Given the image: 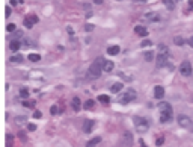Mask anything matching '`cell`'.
Wrapping results in <instances>:
<instances>
[{
  "instance_id": "32",
  "label": "cell",
  "mask_w": 193,
  "mask_h": 147,
  "mask_svg": "<svg viewBox=\"0 0 193 147\" xmlns=\"http://www.w3.org/2000/svg\"><path fill=\"white\" fill-rule=\"evenodd\" d=\"M20 94H21V96H23V97H27V96H29L27 90H24V88H23V90H20Z\"/></svg>"
},
{
  "instance_id": "22",
  "label": "cell",
  "mask_w": 193,
  "mask_h": 147,
  "mask_svg": "<svg viewBox=\"0 0 193 147\" xmlns=\"http://www.w3.org/2000/svg\"><path fill=\"white\" fill-rule=\"evenodd\" d=\"M158 53H162V55H169V49H168V46L160 44V46H158Z\"/></svg>"
},
{
  "instance_id": "39",
  "label": "cell",
  "mask_w": 193,
  "mask_h": 147,
  "mask_svg": "<svg viewBox=\"0 0 193 147\" xmlns=\"http://www.w3.org/2000/svg\"><path fill=\"white\" fill-rule=\"evenodd\" d=\"M163 141H164L163 138H158V140H157V146H160V144H163Z\"/></svg>"
},
{
  "instance_id": "43",
  "label": "cell",
  "mask_w": 193,
  "mask_h": 147,
  "mask_svg": "<svg viewBox=\"0 0 193 147\" xmlns=\"http://www.w3.org/2000/svg\"><path fill=\"white\" fill-rule=\"evenodd\" d=\"M140 146H142V147H146V144H145V143H143L142 140H140Z\"/></svg>"
},
{
  "instance_id": "26",
  "label": "cell",
  "mask_w": 193,
  "mask_h": 147,
  "mask_svg": "<svg viewBox=\"0 0 193 147\" xmlns=\"http://www.w3.org/2000/svg\"><path fill=\"white\" fill-rule=\"evenodd\" d=\"M29 61H32V62H38V61H41V56H39L38 53H30V55H29Z\"/></svg>"
},
{
  "instance_id": "28",
  "label": "cell",
  "mask_w": 193,
  "mask_h": 147,
  "mask_svg": "<svg viewBox=\"0 0 193 147\" xmlns=\"http://www.w3.org/2000/svg\"><path fill=\"white\" fill-rule=\"evenodd\" d=\"M94 105H95V102H94V100H86L83 106H85V109H89V108H92Z\"/></svg>"
},
{
  "instance_id": "34",
  "label": "cell",
  "mask_w": 193,
  "mask_h": 147,
  "mask_svg": "<svg viewBox=\"0 0 193 147\" xmlns=\"http://www.w3.org/2000/svg\"><path fill=\"white\" fill-rule=\"evenodd\" d=\"M5 15H6V18L11 15V8H9V6H6V8H5Z\"/></svg>"
},
{
  "instance_id": "17",
  "label": "cell",
  "mask_w": 193,
  "mask_h": 147,
  "mask_svg": "<svg viewBox=\"0 0 193 147\" xmlns=\"http://www.w3.org/2000/svg\"><path fill=\"white\" fill-rule=\"evenodd\" d=\"M122 88H124V85H122V82H115L113 85H112V88H110V90H112V93H119V91L122 90Z\"/></svg>"
},
{
  "instance_id": "5",
  "label": "cell",
  "mask_w": 193,
  "mask_h": 147,
  "mask_svg": "<svg viewBox=\"0 0 193 147\" xmlns=\"http://www.w3.org/2000/svg\"><path fill=\"white\" fill-rule=\"evenodd\" d=\"M23 23H24V26H26L27 29H32L36 23H38V17H36V14H27V15L24 17Z\"/></svg>"
},
{
  "instance_id": "44",
  "label": "cell",
  "mask_w": 193,
  "mask_h": 147,
  "mask_svg": "<svg viewBox=\"0 0 193 147\" xmlns=\"http://www.w3.org/2000/svg\"><path fill=\"white\" fill-rule=\"evenodd\" d=\"M118 2H121V0H118Z\"/></svg>"
},
{
  "instance_id": "21",
  "label": "cell",
  "mask_w": 193,
  "mask_h": 147,
  "mask_svg": "<svg viewBox=\"0 0 193 147\" xmlns=\"http://www.w3.org/2000/svg\"><path fill=\"white\" fill-rule=\"evenodd\" d=\"M98 102H101L103 105H107V103L110 102V97L106 96V94H101V96H98Z\"/></svg>"
},
{
  "instance_id": "20",
  "label": "cell",
  "mask_w": 193,
  "mask_h": 147,
  "mask_svg": "<svg viewBox=\"0 0 193 147\" xmlns=\"http://www.w3.org/2000/svg\"><path fill=\"white\" fill-rule=\"evenodd\" d=\"M20 46H21V43H20V41H17V40H14L12 43L9 44V47H11V50H12V52H17L20 49Z\"/></svg>"
},
{
  "instance_id": "31",
  "label": "cell",
  "mask_w": 193,
  "mask_h": 147,
  "mask_svg": "<svg viewBox=\"0 0 193 147\" xmlns=\"http://www.w3.org/2000/svg\"><path fill=\"white\" fill-rule=\"evenodd\" d=\"M50 112L53 114V115H56L59 111H57V106H56V105H53V106H51V109H50Z\"/></svg>"
},
{
  "instance_id": "19",
  "label": "cell",
  "mask_w": 193,
  "mask_h": 147,
  "mask_svg": "<svg viewBox=\"0 0 193 147\" xmlns=\"http://www.w3.org/2000/svg\"><path fill=\"white\" fill-rule=\"evenodd\" d=\"M143 58H145V61H146V62H151V61L154 59V52H152V50H148V52H145Z\"/></svg>"
},
{
  "instance_id": "23",
  "label": "cell",
  "mask_w": 193,
  "mask_h": 147,
  "mask_svg": "<svg viewBox=\"0 0 193 147\" xmlns=\"http://www.w3.org/2000/svg\"><path fill=\"white\" fill-rule=\"evenodd\" d=\"M24 61V58L21 56V55H14V56H11V62H17V64H20V62H23Z\"/></svg>"
},
{
  "instance_id": "33",
  "label": "cell",
  "mask_w": 193,
  "mask_h": 147,
  "mask_svg": "<svg viewBox=\"0 0 193 147\" xmlns=\"http://www.w3.org/2000/svg\"><path fill=\"white\" fill-rule=\"evenodd\" d=\"M146 46H151V41H149V40H143L142 41V47H146Z\"/></svg>"
},
{
  "instance_id": "41",
  "label": "cell",
  "mask_w": 193,
  "mask_h": 147,
  "mask_svg": "<svg viewBox=\"0 0 193 147\" xmlns=\"http://www.w3.org/2000/svg\"><path fill=\"white\" fill-rule=\"evenodd\" d=\"M189 8L193 9V0H190V2H189Z\"/></svg>"
},
{
  "instance_id": "6",
  "label": "cell",
  "mask_w": 193,
  "mask_h": 147,
  "mask_svg": "<svg viewBox=\"0 0 193 147\" xmlns=\"http://www.w3.org/2000/svg\"><path fill=\"white\" fill-rule=\"evenodd\" d=\"M158 109H160V112H162V114L174 115V112H172V106H170L169 103H166V102H160V103H158Z\"/></svg>"
},
{
  "instance_id": "1",
  "label": "cell",
  "mask_w": 193,
  "mask_h": 147,
  "mask_svg": "<svg viewBox=\"0 0 193 147\" xmlns=\"http://www.w3.org/2000/svg\"><path fill=\"white\" fill-rule=\"evenodd\" d=\"M103 62H104V58H96V59L91 64L89 70H88V76L91 79H98L103 73Z\"/></svg>"
},
{
  "instance_id": "35",
  "label": "cell",
  "mask_w": 193,
  "mask_h": 147,
  "mask_svg": "<svg viewBox=\"0 0 193 147\" xmlns=\"http://www.w3.org/2000/svg\"><path fill=\"white\" fill-rule=\"evenodd\" d=\"M41 115H42V114H41L39 111H35V112H33V117H35V118H41Z\"/></svg>"
},
{
  "instance_id": "18",
  "label": "cell",
  "mask_w": 193,
  "mask_h": 147,
  "mask_svg": "<svg viewBox=\"0 0 193 147\" xmlns=\"http://www.w3.org/2000/svg\"><path fill=\"white\" fill-rule=\"evenodd\" d=\"M119 50H121L119 46H110L109 49H107V53H109V55H118V53H119Z\"/></svg>"
},
{
  "instance_id": "25",
  "label": "cell",
  "mask_w": 193,
  "mask_h": 147,
  "mask_svg": "<svg viewBox=\"0 0 193 147\" xmlns=\"http://www.w3.org/2000/svg\"><path fill=\"white\" fill-rule=\"evenodd\" d=\"M164 5L168 9H174L175 5H176V0H164Z\"/></svg>"
},
{
  "instance_id": "10",
  "label": "cell",
  "mask_w": 193,
  "mask_h": 147,
  "mask_svg": "<svg viewBox=\"0 0 193 147\" xmlns=\"http://www.w3.org/2000/svg\"><path fill=\"white\" fill-rule=\"evenodd\" d=\"M154 97H155V99H163V97H164V88L160 87V85L155 87V88H154Z\"/></svg>"
},
{
  "instance_id": "2",
  "label": "cell",
  "mask_w": 193,
  "mask_h": 147,
  "mask_svg": "<svg viewBox=\"0 0 193 147\" xmlns=\"http://www.w3.org/2000/svg\"><path fill=\"white\" fill-rule=\"evenodd\" d=\"M133 121H134L136 130H137L139 134H143V132H146V130L149 129V123H148V120H146V118H143V117H134V118H133Z\"/></svg>"
},
{
  "instance_id": "16",
  "label": "cell",
  "mask_w": 193,
  "mask_h": 147,
  "mask_svg": "<svg viewBox=\"0 0 193 147\" xmlns=\"http://www.w3.org/2000/svg\"><path fill=\"white\" fill-rule=\"evenodd\" d=\"M101 141V136H95V138L92 140H89L88 143H86V147H96V144H98Z\"/></svg>"
},
{
  "instance_id": "36",
  "label": "cell",
  "mask_w": 193,
  "mask_h": 147,
  "mask_svg": "<svg viewBox=\"0 0 193 147\" xmlns=\"http://www.w3.org/2000/svg\"><path fill=\"white\" fill-rule=\"evenodd\" d=\"M27 129H29V130H35V129H36V126L30 123V124H27Z\"/></svg>"
},
{
  "instance_id": "30",
  "label": "cell",
  "mask_w": 193,
  "mask_h": 147,
  "mask_svg": "<svg viewBox=\"0 0 193 147\" xmlns=\"http://www.w3.org/2000/svg\"><path fill=\"white\" fill-rule=\"evenodd\" d=\"M6 30H8V32H14V30H15V24L14 23H9L6 26Z\"/></svg>"
},
{
  "instance_id": "9",
  "label": "cell",
  "mask_w": 193,
  "mask_h": 147,
  "mask_svg": "<svg viewBox=\"0 0 193 147\" xmlns=\"http://www.w3.org/2000/svg\"><path fill=\"white\" fill-rule=\"evenodd\" d=\"M94 126H95V121H94V120H86V121H85V124H83L85 134H91V132H92Z\"/></svg>"
},
{
  "instance_id": "12",
  "label": "cell",
  "mask_w": 193,
  "mask_h": 147,
  "mask_svg": "<svg viewBox=\"0 0 193 147\" xmlns=\"http://www.w3.org/2000/svg\"><path fill=\"white\" fill-rule=\"evenodd\" d=\"M71 106L74 111H80V108H82V102H80V99L79 97H73V100H71Z\"/></svg>"
},
{
  "instance_id": "14",
  "label": "cell",
  "mask_w": 193,
  "mask_h": 147,
  "mask_svg": "<svg viewBox=\"0 0 193 147\" xmlns=\"http://www.w3.org/2000/svg\"><path fill=\"white\" fill-rule=\"evenodd\" d=\"M131 144H133V136H131L130 132H125L124 134V146L125 147H131Z\"/></svg>"
},
{
  "instance_id": "29",
  "label": "cell",
  "mask_w": 193,
  "mask_h": 147,
  "mask_svg": "<svg viewBox=\"0 0 193 147\" xmlns=\"http://www.w3.org/2000/svg\"><path fill=\"white\" fill-rule=\"evenodd\" d=\"M6 147H12V136L6 134Z\"/></svg>"
},
{
  "instance_id": "24",
  "label": "cell",
  "mask_w": 193,
  "mask_h": 147,
  "mask_svg": "<svg viewBox=\"0 0 193 147\" xmlns=\"http://www.w3.org/2000/svg\"><path fill=\"white\" fill-rule=\"evenodd\" d=\"M172 117H174V115H166V114H162V115H160V121H162V123H169L170 120H172Z\"/></svg>"
},
{
  "instance_id": "8",
  "label": "cell",
  "mask_w": 193,
  "mask_h": 147,
  "mask_svg": "<svg viewBox=\"0 0 193 147\" xmlns=\"http://www.w3.org/2000/svg\"><path fill=\"white\" fill-rule=\"evenodd\" d=\"M168 56H169V55H162V53H158V56H157V67H158V68L168 65Z\"/></svg>"
},
{
  "instance_id": "7",
  "label": "cell",
  "mask_w": 193,
  "mask_h": 147,
  "mask_svg": "<svg viewBox=\"0 0 193 147\" xmlns=\"http://www.w3.org/2000/svg\"><path fill=\"white\" fill-rule=\"evenodd\" d=\"M178 124L181 128H192V120L187 115H178Z\"/></svg>"
},
{
  "instance_id": "38",
  "label": "cell",
  "mask_w": 193,
  "mask_h": 147,
  "mask_svg": "<svg viewBox=\"0 0 193 147\" xmlns=\"http://www.w3.org/2000/svg\"><path fill=\"white\" fill-rule=\"evenodd\" d=\"M11 3H12V5H14V6H15V5H18V3H21V0H11Z\"/></svg>"
},
{
  "instance_id": "40",
  "label": "cell",
  "mask_w": 193,
  "mask_h": 147,
  "mask_svg": "<svg viewBox=\"0 0 193 147\" xmlns=\"http://www.w3.org/2000/svg\"><path fill=\"white\" fill-rule=\"evenodd\" d=\"M94 3H96V5H101V3H103V0H94Z\"/></svg>"
},
{
  "instance_id": "15",
  "label": "cell",
  "mask_w": 193,
  "mask_h": 147,
  "mask_svg": "<svg viewBox=\"0 0 193 147\" xmlns=\"http://www.w3.org/2000/svg\"><path fill=\"white\" fill-rule=\"evenodd\" d=\"M145 18L149 20V21H158V20H160V15L155 14V12H148V14H145Z\"/></svg>"
},
{
  "instance_id": "42",
  "label": "cell",
  "mask_w": 193,
  "mask_h": 147,
  "mask_svg": "<svg viewBox=\"0 0 193 147\" xmlns=\"http://www.w3.org/2000/svg\"><path fill=\"white\" fill-rule=\"evenodd\" d=\"M189 44H190V46H192V47H193V36H192V38H190V40H189Z\"/></svg>"
},
{
  "instance_id": "4",
  "label": "cell",
  "mask_w": 193,
  "mask_h": 147,
  "mask_svg": "<svg viewBox=\"0 0 193 147\" xmlns=\"http://www.w3.org/2000/svg\"><path fill=\"white\" fill-rule=\"evenodd\" d=\"M180 73H181L183 76H186V77L192 76L193 68H192V64H190L189 61H183V62H181V65H180Z\"/></svg>"
},
{
  "instance_id": "11",
  "label": "cell",
  "mask_w": 193,
  "mask_h": 147,
  "mask_svg": "<svg viewBox=\"0 0 193 147\" xmlns=\"http://www.w3.org/2000/svg\"><path fill=\"white\" fill-rule=\"evenodd\" d=\"M134 32L139 35V36H146L148 35V29L145 26H136L134 28Z\"/></svg>"
},
{
  "instance_id": "13",
  "label": "cell",
  "mask_w": 193,
  "mask_h": 147,
  "mask_svg": "<svg viewBox=\"0 0 193 147\" xmlns=\"http://www.w3.org/2000/svg\"><path fill=\"white\" fill-rule=\"evenodd\" d=\"M113 68H115V64H113V62H112V61H106V59H104V62H103V70H104V71L110 73L112 70H113Z\"/></svg>"
},
{
  "instance_id": "37",
  "label": "cell",
  "mask_w": 193,
  "mask_h": 147,
  "mask_svg": "<svg viewBox=\"0 0 193 147\" xmlns=\"http://www.w3.org/2000/svg\"><path fill=\"white\" fill-rule=\"evenodd\" d=\"M85 29H86V30H92L94 26H92V24H85Z\"/></svg>"
},
{
  "instance_id": "27",
  "label": "cell",
  "mask_w": 193,
  "mask_h": 147,
  "mask_svg": "<svg viewBox=\"0 0 193 147\" xmlns=\"http://www.w3.org/2000/svg\"><path fill=\"white\" fill-rule=\"evenodd\" d=\"M174 43H175L176 46H183V44H184V40L181 38V36H175V38H174Z\"/></svg>"
},
{
  "instance_id": "3",
  "label": "cell",
  "mask_w": 193,
  "mask_h": 147,
  "mask_svg": "<svg viewBox=\"0 0 193 147\" xmlns=\"http://www.w3.org/2000/svg\"><path fill=\"white\" fill-rule=\"evenodd\" d=\"M136 97H137L136 91H134V90H131V88H130V90H127V91H125V93H124V94H122V96H121L119 102H121V103H124V105H127V103L133 102V100H134Z\"/></svg>"
}]
</instances>
